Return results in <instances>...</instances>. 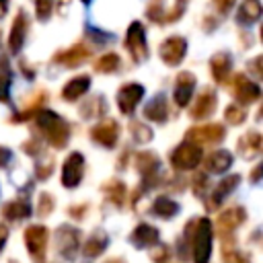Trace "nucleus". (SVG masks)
<instances>
[{
    "label": "nucleus",
    "mask_w": 263,
    "mask_h": 263,
    "mask_svg": "<svg viewBox=\"0 0 263 263\" xmlns=\"http://www.w3.org/2000/svg\"><path fill=\"white\" fill-rule=\"evenodd\" d=\"M142 97H144V88L140 84H125L117 92V105H119V109L123 113H132Z\"/></svg>",
    "instance_id": "7"
},
{
    "label": "nucleus",
    "mask_w": 263,
    "mask_h": 263,
    "mask_svg": "<svg viewBox=\"0 0 263 263\" xmlns=\"http://www.w3.org/2000/svg\"><path fill=\"white\" fill-rule=\"evenodd\" d=\"M236 185H238V175H232V177L222 179V181L216 185L214 193H212V203H214V205H220V203L226 199V195H228Z\"/></svg>",
    "instance_id": "21"
},
{
    "label": "nucleus",
    "mask_w": 263,
    "mask_h": 263,
    "mask_svg": "<svg viewBox=\"0 0 263 263\" xmlns=\"http://www.w3.org/2000/svg\"><path fill=\"white\" fill-rule=\"evenodd\" d=\"M55 238H58L60 253L66 255L68 259H72L76 255V251H78V232L74 228H70V226H62L58 230V236Z\"/></svg>",
    "instance_id": "10"
},
{
    "label": "nucleus",
    "mask_w": 263,
    "mask_h": 263,
    "mask_svg": "<svg viewBox=\"0 0 263 263\" xmlns=\"http://www.w3.org/2000/svg\"><path fill=\"white\" fill-rule=\"evenodd\" d=\"M259 14H261L259 2H257V0H247V2H245V6H242V8H240V12H238V18H240V21L251 23V21H257V18H259Z\"/></svg>",
    "instance_id": "29"
},
{
    "label": "nucleus",
    "mask_w": 263,
    "mask_h": 263,
    "mask_svg": "<svg viewBox=\"0 0 263 263\" xmlns=\"http://www.w3.org/2000/svg\"><path fill=\"white\" fill-rule=\"evenodd\" d=\"M25 31H27V21H25V14L21 12V14L14 18L12 33H10V49H12V51H18V49H21L23 39H25Z\"/></svg>",
    "instance_id": "22"
},
{
    "label": "nucleus",
    "mask_w": 263,
    "mask_h": 263,
    "mask_svg": "<svg viewBox=\"0 0 263 263\" xmlns=\"http://www.w3.org/2000/svg\"><path fill=\"white\" fill-rule=\"evenodd\" d=\"M214 2L218 4V8H220V10H226V8H230V6H232V2H234V0H214Z\"/></svg>",
    "instance_id": "36"
},
{
    "label": "nucleus",
    "mask_w": 263,
    "mask_h": 263,
    "mask_svg": "<svg viewBox=\"0 0 263 263\" xmlns=\"http://www.w3.org/2000/svg\"><path fill=\"white\" fill-rule=\"evenodd\" d=\"M144 115H146L148 119H152V121H164V119H166V101H164V97H162V95L154 97V99L146 105Z\"/></svg>",
    "instance_id": "20"
},
{
    "label": "nucleus",
    "mask_w": 263,
    "mask_h": 263,
    "mask_svg": "<svg viewBox=\"0 0 263 263\" xmlns=\"http://www.w3.org/2000/svg\"><path fill=\"white\" fill-rule=\"evenodd\" d=\"M212 253V222L208 218H201L195 230L193 238V259L195 263H208Z\"/></svg>",
    "instance_id": "2"
},
{
    "label": "nucleus",
    "mask_w": 263,
    "mask_h": 263,
    "mask_svg": "<svg viewBox=\"0 0 263 263\" xmlns=\"http://www.w3.org/2000/svg\"><path fill=\"white\" fill-rule=\"evenodd\" d=\"M234 95L240 103H253L259 99V86L249 78H245L242 74H238L234 78Z\"/></svg>",
    "instance_id": "11"
},
{
    "label": "nucleus",
    "mask_w": 263,
    "mask_h": 263,
    "mask_svg": "<svg viewBox=\"0 0 263 263\" xmlns=\"http://www.w3.org/2000/svg\"><path fill=\"white\" fill-rule=\"evenodd\" d=\"M37 123L43 129V134L47 136L49 144H53L55 148H62L68 142V123L60 115H55L51 111H43V113H39Z\"/></svg>",
    "instance_id": "1"
},
{
    "label": "nucleus",
    "mask_w": 263,
    "mask_h": 263,
    "mask_svg": "<svg viewBox=\"0 0 263 263\" xmlns=\"http://www.w3.org/2000/svg\"><path fill=\"white\" fill-rule=\"evenodd\" d=\"M228 70H230V58L226 53H218L212 58V74L218 82H222L226 78Z\"/></svg>",
    "instance_id": "27"
},
{
    "label": "nucleus",
    "mask_w": 263,
    "mask_h": 263,
    "mask_svg": "<svg viewBox=\"0 0 263 263\" xmlns=\"http://www.w3.org/2000/svg\"><path fill=\"white\" fill-rule=\"evenodd\" d=\"M136 164H138V168L146 175H150V173H154L156 168H158V160H156V156L154 154H148V152H142V154H138V158H136Z\"/></svg>",
    "instance_id": "28"
},
{
    "label": "nucleus",
    "mask_w": 263,
    "mask_h": 263,
    "mask_svg": "<svg viewBox=\"0 0 263 263\" xmlns=\"http://www.w3.org/2000/svg\"><path fill=\"white\" fill-rule=\"evenodd\" d=\"M86 55H88V51H86L84 47H80V45H76V47H72V49H68L66 53H62V55H58V62H62V64H66L68 68H74V66H78L80 62H84V60H86Z\"/></svg>",
    "instance_id": "26"
},
{
    "label": "nucleus",
    "mask_w": 263,
    "mask_h": 263,
    "mask_svg": "<svg viewBox=\"0 0 263 263\" xmlns=\"http://www.w3.org/2000/svg\"><path fill=\"white\" fill-rule=\"evenodd\" d=\"M109 263H121V261H109Z\"/></svg>",
    "instance_id": "38"
},
{
    "label": "nucleus",
    "mask_w": 263,
    "mask_h": 263,
    "mask_svg": "<svg viewBox=\"0 0 263 263\" xmlns=\"http://www.w3.org/2000/svg\"><path fill=\"white\" fill-rule=\"evenodd\" d=\"M222 138H224V127L220 123L191 127L189 134H187V140L189 142H195V146H199V144H218Z\"/></svg>",
    "instance_id": "4"
},
{
    "label": "nucleus",
    "mask_w": 263,
    "mask_h": 263,
    "mask_svg": "<svg viewBox=\"0 0 263 263\" xmlns=\"http://www.w3.org/2000/svg\"><path fill=\"white\" fill-rule=\"evenodd\" d=\"M35 4H37V16L47 18L49 10H51V0H35Z\"/></svg>",
    "instance_id": "34"
},
{
    "label": "nucleus",
    "mask_w": 263,
    "mask_h": 263,
    "mask_svg": "<svg viewBox=\"0 0 263 263\" xmlns=\"http://www.w3.org/2000/svg\"><path fill=\"white\" fill-rule=\"evenodd\" d=\"M242 220H245V210H242V208H232V210H226L224 214H220V218H218V228H220V230H232V228H236Z\"/></svg>",
    "instance_id": "19"
},
{
    "label": "nucleus",
    "mask_w": 263,
    "mask_h": 263,
    "mask_svg": "<svg viewBox=\"0 0 263 263\" xmlns=\"http://www.w3.org/2000/svg\"><path fill=\"white\" fill-rule=\"evenodd\" d=\"M152 212L156 214V216H162V218H171V216H175L177 212H179V203L177 201H173L171 197H156V201H154V205H152Z\"/></svg>",
    "instance_id": "25"
},
{
    "label": "nucleus",
    "mask_w": 263,
    "mask_h": 263,
    "mask_svg": "<svg viewBox=\"0 0 263 263\" xmlns=\"http://www.w3.org/2000/svg\"><path fill=\"white\" fill-rule=\"evenodd\" d=\"M29 214H31V205L25 199H16V201H10L4 205V216L10 220H23Z\"/></svg>",
    "instance_id": "23"
},
{
    "label": "nucleus",
    "mask_w": 263,
    "mask_h": 263,
    "mask_svg": "<svg viewBox=\"0 0 263 263\" xmlns=\"http://www.w3.org/2000/svg\"><path fill=\"white\" fill-rule=\"evenodd\" d=\"M129 127H132V134H134V138H136L138 142H148V140L152 138V132H150L144 123H132Z\"/></svg>",
    "instance_id": "31"
},
{
    "label": "nucleus",
    "mask_w": 263,
    "mask_h": 263,
    "mask_svg": "<svg viewBox=\"0 0 263 263\" xmlns=\"http://www.w3.org/2000/svg\"><path fill=\"white\" fill-rule=\"evenodd\" d=\"M117 64H119V58H117L115 53H107V55H103V58L97 62V70H99V72H111V70L117 68Z\"/></svg>",
    "instance_id": "30"
},
{
    "label": "nucleus",
    "mask_w": 263,
    "mask_h": 263,
    "mask_svg": "<svg viewBox=\"0 0 263 263\" xmlns=\"http://www.w3.org/2000/svg\"><path fill=\"white\" fill-rule=\"evenodd\" d=\"M82 171H84V158L78 152H72L66 162H64V171H62V185L64 187H76L82 179Z\"/></svg>",
    "instance_id": "5"
},
{
    "label": "nucleus",
    "mask_w": 263,
    "mask_h": 263,
    "mask_svg": "<svg viewBox=\"0 0 263 263\" xmlns=\"http://www.w3.org/2000/svg\"><path fill=\"white\" fill-rule=\"evenodd\" d=\"M127 47H129V53L134 55V60H144L148 49H146V39H144V29L140 23H134L127 31Z\"/></svg>",
    "instance_id": "8"
},
{
    "label": "nucleus",
    "mask_w": 263,
    "mask_h": 263,
    "mask_svg": "<svg viewBox=\"0 0 263 263\" xmlns=\"http://www.w3.org/2000/svg\"><path fill=\"white\" fill-rule=\"evenodd\" d=\"M171 160H173L175 168H181V171L195 168V166L199 164V160H201V148L195 146V144H189V142H187V144H181V146L173 152Z\"/></svg>",
    "instance_id": "3"
},
{
    "label": "nucleus",
    "mask_w": 263,
    "mask_h": 263,
    "mask_svg": "<svg viewBox=\"0 0 263 263\" xmlns=\"http://www.w3.org/2000/svg\"><path fill=\"white\" fill-rule=\"evenodd\" d=\"M226 119H228L232 125H238V123L245 121V111L238 109L236 105H230V107L226 109Z\"/></svg>",
    "instance_id": "32"
},
{
    "label": "nucleus",
    "mask_w": 263,
    "mask_h": 263,
    "mask_svg": "<svg viewBox=\"0 0 263 263\" xmlns=\"http://www.w3.org/2000/svg\"><path fill=\"white\" fill-rule=\"evenodd\" d=\"M238 150L245 158H255L261 152V136L257 132H249L238 140Z\"/></svg>",
    "instance_id": "16"
},
{
    "label": "nucleus",
    "mask_w": 263,
    "mask_h": 263,
    "mask_svg": "<svg viewBox=\"0 0 263 263\" xmlns=\"http://www.w3.org/2000/svg\"><path fill=\"white\" fill-rule=\"evenodd\" d=\"M132 242L138 245L140 249H146V247H152L158 242V230L154 226H148V224H140L134 234H132Z\"/></svg>",
    "instance_id": "14"
},
{
    "label": "nucleus",
    "mask_w": 263,
    "mask_h": 263,
    "mask_svg": "<svg viewBox=\"0 0 263 263\" xmlns=\"http://www.w3.org/2000/svg\"><path fill=\"white\" fill-rule=\"evenodd\" d=\"M230 164H232V154L226 152V150H216V152H212V154L208 156V160H205V166H208V171H212V173H224Z\"/></svg>",
    "instance_id": "17"
},
{
    "label": "nucleus",
    "mask_w": 263,
    "mask_h": 263,
    "mask_svg": "<svg viewBox=\"0 0 263 263\" xmlns=\"http://www.w3.org/2000/svg\"><path fill=\"white\" fill-rule=\"evenodd\" d=\"M6 236H8V230L0 224V251H2V245H4V240H6Z\"/></svg>",
    "instance_id": "37"
},
{
    "label": "nucleus",
    "mask_w": 263,
    "mask_h": 263,
    "mask_svg": "<svg viewBox=\"0 0 263 263\" xmlns=\"http://www.w3.org/2000/svg\"><path fill=\"white\" fill-rule=\"evenodd\" d=\"M8 160H10V150H6V148H0V166H4Z\"/></svg>",
    "instance_id": "35"
},
{
    "label": "nucleus",
    "mask_w": 263,
    "mask_h": 263,
    "mask_svg": "<svg viewBox=\"0 0 263 263\" xmlns=\"http://www.w3.org/2000/svg\"><path fill=\"white\" fill-rule=\"evenodd\" d=\"M25 242L29 253L35 259H41L45 253V245H47V230L43 226H29L25 232Z\"/></svg>",
    "instance_id": "6"
},
{
    "label": "nucleus",
    "mask_w": 263,
    "mask_h": 263,
    "mask_svg": "<svg viewBox=\"0 0 263 263\" xmlns=\"http://www.w3.org/2000/svg\"><path fill=\"white\" fill-rule=\"evenodd\" d=\"M117 123H113V121H105V123H99V125H95L92 127V132H90V136H92V140L95 142H99V144H103V146H113L115 144V140H117Z\"/></svg>",
    "instance_id": "13"
},
{
    "label": "nucleus",
    "mask_w": 263,
    "mask_h": 263,
    "mask_svg": "<svg viewBox=\"0 0 263 263\" xmlns=\"http://www.w3.org/2000/svg\"><path fill=\"white\" fill-rule=\"evenodd\" d=\"M82 2H88V0H82Z\"/></svg>",
    "instance_id": "39"
},
{
    "label": "nucleus",
    "mask_w": 263,
    "mask_h": 263,
    "mask_svg": "<svg viewBox=\"0 0 263 263\" xmlns=\"http://www.w3.org/2000/svg\"><path fill=\"white\" fill-rule=\"evenodd\" d=\"M193 88H195V78L191 72H183L179 78H177V88H175V101L177 105L185 107L193 95Z\"/></svg>",
    "instance_id": "12"
},
{
    "label": "nucleus",
    "mask_w": 263,
    "mask_h": 263,
    "mask_svg": "<svg viewBox=\"0 0 263 263\" xmlns=\"http://www.w3.org/2000/svg\"><path fill=\"white\" fill-rule=\"evenodd\" d=\"M160 55L168 66H177L185 55V39H181V37L166 39L160 47Z\"/></svg>",
    "instance_id": "9"
},
{
    "label": "nucleus",
    "mask_w": 263,
    "mask_h": 263,
    "mask_svg": "<svg viewBox=\"0 0 263 263\" xmlns=\"http://www.w3.org/2000/svg\"><path fill=\"white\" fill-rule=\"evenodd\" d=\"M105 247H107V234H105V232H95V234L84 242L82 251H84V255H88V257H97L99 253L105 251Z\"/></svg>",
    "instance_id": "24"
},
{
    "label": "nucleus",
    "mask_w": 263,
    "mask_h": 263,
    "mask_svg": "<svg viewBox=\"0 0 263 263\" xmlns=\"http://www.w3.org/2000/svg\"><path fill=\"white\" fill-rule=\"evenodd\" d=\"M214 109H216V95H214L212 90H203V92L197 97L195 107L191 109V117L203 119V117H208Z\"/></svg>",
    "instance_id": "15"
},
{
    "label": "nucleus",
    "mask_w": 263,
    "mask_h": 263,
    "mask_svg": "<svg viewBox=\"0 0 263 263\" xmlns=\"http://www.w3.org/2000/svg\"><path fill=\"white\" fill-rule=\"evenodd\" d=\"M51 210H53V199H51V195H45V193H43V195L39 197V214H41V216H47Z\"/></svg>",
    "instance_id": "33"
},
{
    "label": "nucleus",
    "mask_w": 263,
    "mask_h": 263,
    "mask_svg": "<svg viewBox=\"0 0 263 263\" xmlns=\"http://www.w3.org/2000/svg\"><path fill=\"white\" fill-rule=\"evenodd\" d=\"M88 84H90L88 76H78V78L70 80V82H68V84L64 86L62 95H64V99H68V101H76L78 97H82V95L86 92Z\"/></svg>",
    "instance_id": "18"
}]
</instances>
